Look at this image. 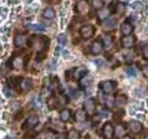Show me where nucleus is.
<instances>
[{
	"label": "nucleus",
	"instance_id": "nucleus-1",
	"mask_svg": "<svg viewBox=\"0 0 148 139\" xmlns=\"http://www.w3.org/2000/svg\"><path fill=\"white\" fill-rule=\"evenodd\" d=\"M27 45H29L30 48L37 49L38 52H46V50H47V47H48V45H49V40H48L46 36L32 35V36L29 39Z\"/></svg>",
	"mask_w": 148,
	"mask_h": 139
},
{
	"label": "nucleus",
	"instance_id": "nucleus-2",
	"mask_svg": "<svg viewBox=\"0 0 148 139\" xmlns=\"http://www.w3.org/2000/svg\"><path fill=\"white\" fill-rule=\"evenodd\" d=\"M67 103H69L67 97L64 95H59V96H55V97H51L48 99V107L50 109H56V108H59V107L66 105Z\"/></svg>",
	"mask_w": 148,
	"mask_h": 139
},
{
	"label": "nucleus",
	"instance_id": "nucleus-3",
	"mask_svg": "<svg viewBox=\"0 0 148 139\" xmlns=\"http://www.w3.org/2000/svg\"><path fill=\"white\" fill-rule=\"evenodd\" d=\"M117 86V83L115 81L107 80V81H101L99 83V89L103 91V94L105 95H111L112 92L115 90V88Z\"/></svg>",
	"mask_w": 148,
	"mask_h": 139
},
{
	"label": "nucleus",
	"instance_id": "nucleus-4",
	"mask_svg": "<svg viewBox=\"0 0 148 139\" xmlns=\"http://www.w3.org/2000/svg\"><path fill=\"white\" fill-rule=\"evenodd\" d=\"M80 34L83 39H90L95 34V28L92 25H83L80 29Z\"/></svg>",
	"mask_w": 148,
	"mask_h": 139
},
{
	"label": "nucleus",
	"instance_id": "nucleus-5",
	"mask_svg": "<svg viewBox=\"0 0 148 139\" xmlns=\"http://www.w3.org/2000/svg\"><path fill=\"white\" fill-rule=\"evenodd\" d=\"M39 123V118L37 115H31L30 118H27V120L25 121V123L22 125L23 130H29V129H33L36 125H38Z\"/></svg>",
	"mask_w": 148,
	"mask_h": 139
},
{
	"label": "nucleus",
	"instance_id": "nucleus-6",
	"mask_svg": "<svg viewBox=\"0 0 148 139\" xmlns=\"http://www.w3.org/2000/svg\"><path fill=\"white\" fill-rule=\"evenodd\" d=\"M75 10L79 14H86L89 12V3L87 0H77L75 5Z\"/></svg>",
	"mask_w": 148,
	"mask_h": 139
},
{
	"label": "nucleus",
	"instance_id": "nucleus-7",
	"mask_svg": "<svg viewBox=\"0 0 148 139\" xmlns=\"http://www.w3.org/2000/svg\"><path fill=\"white\" fill-rule=\"evenodd\" d=\"M83 109L84 112L88 114V115H92L93 113L96 112V103L93 99H87L84 103H83Z\"/></svg>",
	"mask_w": 148,
	"mask_h": 139
},
{
	"label": "nucleus",
	"instance_id": "nucleus-8",
	"mask_svg": "<svg viewBox=\"0 0 148 139\" xmlns=\"http://www.w3.org/2000/svg\"><path fill=\"white\" fill-rule=\"evenodd\" d=\"M143 129H144V127H143V124H141L139 121L132 120V121L129 122V130L132 132V133L138 135L139 132H141V131H143Z\"/></svg>",
	"mask_w": 148,
	"mask_h": 139
},
{
	"label": "nucleus",
	"instance_id": "nucleus-9",
	"mask_svg": "<svg viewBox=\"0 0 148 139\" xmlns=\"http://www.w3.org/2000/svg\"><path fill=\"white\" fill-rule=\"evenodd\" d=\"M136 41H137L136 36H133V35H125L124 38H122L121 45H122V47H124V48H131V47L134 46Z\"/></svg>",
	"mask_w": 148,
	"mask_h": 139
},
{
	"label": "nucleus",
	"instance_id": "nucleus-10",
	"mask_svg": "<svg viewBox=\"0 0 148 139\" xmlns=\"http://www.w3.org/2000/svg\"><path fill=\"white\" fill-rule=\"evenodd\" d=\"M103 48H104V45H103V41L101 40H95L90 47V52L92 55H99L100 52H103Z\"/></svg>",
	"mask_w": 148,
	"mask_h": 139
},
{
	"label": "nucleus",
	"instance_id": "nucleus-11",
	"mask_svg": "<svg viewBox=\"0 0 148 139\" xmlns=\"http://www.w3.org/2000/svg\"><path fill=\"white\" fill-rule=\"evenodd\" d=\"M88 74V70L84 66H79L73 71V79L74 80H81L83 76Z\"/></svg>",
	"mask_w": 148,
	"mask_h": 139
},
{
	"label": "nucleus",
	"instance_id": "nucleus-12",
	"mask_svg": "<svg viewBox=\"0 0 148 139\" xmlns=\"http://www.w3.org/2000/svg\"><path fill=\"white\" fill-rule=\"evenodd\" d=\"M103 135L106 139H112L113 136H114V128L112 125V123L107 122L104 124L103 127Z\"/></svg>",
	"mask_w": 148,
	"mask_h": 139
},
{
	"label": "nucleus",
	"instance_id": "nucleus-13",
	"mask_svg": "<svg viewBox=\"0 0 148 139\" xmlns=\"http://www.w3.org/2000/svg\"><path fill=\"white\" fill-rule=\"evenodd\" d=\"M132 32H133V25L130 23L129 21L122 23V25H121V33L122 34L125 36V35H130Z\"/></svg>",
	"mask_w": 148,
	"mask_h": 139
},
{
	"label": "nucleus",
	"instance_id": "nucleus-14",
	"mask_svg": "<svg viewBox=\"0 0 148 139\" xmlns=\"http://www.w3.org/2000/svg\"><path fill=\"white\" fill-rule=\"evenodd\" d=\"M127 102H128V97H127L124 94H120V95H117V96L115 97V99H114V104L116 105L117 107H122V106H124V105L127 104Z\"/></svg>",
	"mask_w": 148,
	"mask_h": 139
},
{
	"label": "nucleus",
	"instance_id": "nucleus-15",
	"mask_svg": "<svg viewBox=\"0 0 148 139\" xmlns=\"http://www.w3.org/2000/svg\"><path fill=\"white\" fill-rule=\"evenodd\" d=\"M71 116H72V112H71V109H69V108H64V109H62L60 113H59V119H60V121H63V122L70 121V120H71Z\"/></svg>",
	"mask_w": 148,
	"mask_h": 139
},
{
	"label": "nucleus",
	"instance_id": "nucleus-16",
	"mask_svg": "<svg viewBox=\"0 0 148 139\" xmlns=\"http://www.w3.org/2000/svg\"><path fill=\"white\" fill-rule=\"evenodd\" d=\"M12 66H13V69H15V70H22L23 66H24V61H23V58L19 57V56L14 57V58L12 59Z\"/></svg>",
	"mask_w": 148,
	"mask_h": 139
},
{
	"label": "nucleus",
	"instance_id": "nucleus-17",
	"mask_svg": "<svg viewBox=\"0 0 148 139\" xmlns=\"http://www.w3.org/2000/svg\"><path fill=\"white\" fill-rule=\"evenodd\" d=\"M33 87V81L31 80V79H29V78H26V79H23L22 80V82H21V88H22V90L23 91H30L31 89Z\"/></svg>",
	"mask_w": 148,
	"mask_h": 139
},
{
	"label": "nucleus",
	"instance_id": "nucleus-18",
	"mask_svg": "<svg viewBox=\"0 0 148 139\" xmlns=\"http://www.w3.org/2000/svg\"><path fill=\"white\" fill-rule=\"evenodd\" d=\"M117 24V19L115 17H107L104 22V26L107 30H113Z\"/></svg>",
	"mask_w": 148,
	"mask_h": 139
},
{
	"label": "nucleus",
	"instance_id": "nucleus-19",
	"mask_svg": "<svg viewBox=\"0 0 148 139\" xmlns=\"http://www.w3.org/2000/svg\"><path fill=\"white\" fill-rule=\"evenodd\" d=\"M125 125H123V124H117L116 125V128L114 129V136L115 137H117V138H120V137H122L124 133H125Z\"/></svg>",
	"mask_w": 148,
	"mask_h": 139
},
{
	"label": "nucleus",
	"instance_id": "nucleus-20",
	"mask_svg": "<svg viewBox=\"0 0 148 139\" xmlns=\"http://www.w3.org/2000/svg\"><path fill=\"white\" fill-rule=\"evenodd\" d=\"M42 16L46 19H54L56 17V13L53 8H46L42 13Z\"/></svg>",
	"mask_w": 148,
	"mask_h": 139
},
{
	"label": "nucleus",
	"instance_id": "nucleus-21",
	"mask_svg": "<svg viewBox=\"0 0 148 139\" xmlns=\"http://www.w3.org/2000/svg\"><path fill=\"white\" fill-rule=\"evenodd\" d=\"M25 42H26V38H25V35L17 34L15 38H14V45H15L16 47H22Z\"/></svg>",
	"mask_w": 148,
	"mask_h": 139
},
{
	"label": "nucleus",
	"instance_id": "nucleus-22",
	"mask_svg": "<svg viewBox=\"0 0 148 139\" xmlns=\"http://www.w3.org/2000/svg\"><path fill=\"white\" fill-rule=\"evenodd\" d=\"M86 119H87V113H86L84 111H82V109L76 111V113H75V121L84 122Z\"/></svg>",
	"mask_w": 148,
	"mask_h": 139
},
{
	"label": "nucleus",
	"instance_id": "nucleus-23",
	"mask_svg": "<svg viewBox=\"0 0 148 139\" xmlns=\"http://www.w3.org/2000/svg\"><path fill=\"white\" fill-rule=\"evenodd\" d=\"M103 45L106 49H111L113 47V38L111 35H105L103 39Z\"/></svg>",
	"mask_w": 148,
	"mask_h": 139
},
{
	"label": "nucleus",
	"instance_id": "nucleus-24",
	"mask_svg": "<svg viewBox=\"0 0 148 139\" xmlns=\"http://www.w3.org/2000/svg\"><path fill=\"white\" fill-rule=\"evenodd\" d=\"M110 9H107V8H101V9H99V12H98V18L99 19H106V18L110 16Z\"/></svg>",
	"mask_w": 148,
	"mask_h": 139
},
{
	"label": "nucleus",
	"instance_id": "nucleus-25",
	"mask_svg": "<svg viewBox=\"0 0 148 139\" xmlns=\"http://www.w3.org/2000/svg\"><path fill=\"white\" fill-rule=\"evenodd\" d=\"M67 139H80V132L77 131V130H70L69 131V133H67Z\"/></svg>",
	"mask_w": 148,
	"mask_h": 139
},
{
	"label": "nucleus",
	"instance_id": "nucleus-26",
	"mask_svg": "<svg viewBox=\"0 0 148 139\" xmlns=\"http://www.w3.org/2000/svg\"><path fill=\"white\" fill-rule=\"evenodd\" d=\"M115 12H117L119 14H123L125 12V5L123 2H121V1L116 2V5H115Z\"/></svg>",
	"mask_w": 148,
	"mask_h": 139
},
{
	"label": "nucleus",
	"instance_id": "nucleus-27",
	"mask_svg": "<svg viewBox=\"0 0 148 139\" xmlns=\"http://www.w3.org/2000/svg\"><path fill=\"white\" fill-rule=\"evenodd\" d=\"M124 114H125V112H124L123 109H119V111H116V112L114 113V120H115V121H120V120H122V118L124 116Z\"/></svg>",
	"mask_w": 148,
	"mask_h": 139
},
{
	"label": "nucleus",
	"instance_id": "nucleus-28",
	"mask_svg": "<svg viewBox=\"0 0 148 139\" xmlns=\"http://www.w3.org/2000/svg\"><path fill=\"white\" fill-rule=\"evenodd\" d=\"M57 41H58L59 45L65 46V45L67 43V38H66V35L64 34V33H62V34H59L57 36Z\"/></svg>",
	"mask_w": 148,
	"mask_h": 139
},
{
	"label": "nucleus",
	"instance_id": "nucleus-29",
	"mask_svg": "<svg viewBox=\"0 0 148 139\" xmlns=\"http://www.w3.org/2000/svg\"><path fill=\"white\" fill-rule=\"evenodd\" d=\"M127 73L129 76H137L138 75V70L136 69L134 66H130L127 69Z\"/></svg>",
	"mask_w": 148,
	"mask_h": 139
},
{
	"label": "nucleus",
	"instance_id": "nucleus-30",
	"mask_svg": "<svg viewBox=\"0 0 148 139\" xmlns=\"http://www.w3.org/2000/svg\"><path fill=\"white\" fill-rule=\"evenodd\" d=\"M103 6H104L103 0H92V7L95 9H101Z\"/></svg>",
	"mask_w": 148,
	"mask_h": 139
},
{
	"label": "nucleus",
	"instance_id": "nucleus-31",
	"mask_svg": "<svg viewBox=\"0 0 148 139\" xmlns=\"http://www.w3.org/2000/svg\"><path fill=\"white\" fill-rule=\"evenodd\" d=\"M29 29L34 30V31H45L46 30L42 25H39V24H31V25H29Z\"/></svg>",
	"mask_w": 148,
	"mask_h": 139
},
{
	"label": "nucleus",
	"instance_id": "nucleus-32",
	"mask_svg": "<svg viewBox=\"0 0 148 139\" xmlns=\"http://www.w3.org/2000/svg\"><path fill=\"white\" fill-rule=\"evenodd\" d=\"M81 80H82V86H83V87L89 86V85H90V82H91V78H90V76H88V75L83 76Z\"/></svg>",
	"mask_w": 148,
	"mask_h": 139
},
{
	"label": "nucleus",
	"instance_id": "nucleus-33",
	"mask_svg": "<svg viewBox=\"0 0 148 139\" xmlns=\"http://www.w3.org/2000/svg\"><path fill=\"white\" fill-rule=\"evenodd\" d=\"M131 7L134 9V10H141L143 9V3L140 2V1H136V2H133L132 5H131Z\"/></svg>",
	"mask_w": 148,
	"mask_h": 139
},
{
	"label": "nucleus",
	"instance_id": "nucleus-34",
	"mask_svg": "<svg viewBox=\"0 0 148 139\" xmlns=\"http://www.w3.org/2000/svg\"><path fill=\"white\" fill-rule=\"evenodd\" d=\"M99 98H100V99H103L101 97H99ZM113 100H114L113 98H111V97H107V98H104V99H103V103H105L107 106H110V107H111L112 105L114 104V103H113Z\"/></svg>",
	"mask_w": 148,
	"mask_h": 139
},
{
	"label": "nucleus",
	"instance_id": "nucleus-35",
	"mask_svg": "<svg viewBox=\"0 0 148 139\" xmlns=\"http://www.w3.org/2000/svg\"><path fill=\"white\" fill-rule=\"evenodd\" d=\"M143 57H144V59H148V45L144 46V48H143Z\"/></svg>",
	"mask_w": 148,
	"mask_h": 139
},
{
	"label": "nucleus",
	"instance_id": "nucleus-36",
	"mask_svg": "<svg viewBox=\"0 0 148 139\" xmlns=\"http://www.w3.org/2000/svg\"><path fill=\"white\" fill-rule=\"evenodd\" d=\"M132 59H133V57L131 56V54H125V55H124V61H125L127 63H130Z\"/></svg>",
	"mask_w": 148,
	"mask_h": 139
},
{
	"label": "nucleus",
	"instance_id": "nucleus-37",
	"mask_svg": "<svg viewBox=\"0 0 148 139\" xmlns=\"http://www.w3.org/2000/svg\"><path fill=\"white\" fill-rule=\"evenodd\" d=\"M143 74H144L146 78H148V64L143 67Z\"/></svg>",
	"mask_w": 148,
	"mask_h": 139
},
{
	"label": "nucleus",
	"instance_id": "nucleus-38",
	"mask_svg": "<svg viewBox=\"0 0 148 139\" xmlns=\"http://www.w3.org/2000/svg\"><path fill=\"white\" fill-rule=\"evenodd\" d=\"M63 57H64L65 59H67V58L70 57V52H66V50H63Z\"/></svg>",
	"mask_w": 148,
	"mask_h": 139
},
{
	"label": "nucleus",
	"instance_id": "nucleus-39",
	"mask_svg": "<svg viewBox=\"0 0 148 139\" xmlns=\"http://www.w3.org/2000/svg\"><path fill=\"white\" fill-rule=\"evenodd\" d=\"M46 2H49V3H58L59 0H45Z\"/></svg>",
	"mask_w": 148,
	"mask_h": 139
},
{
	"label": "nucleus",
	"instance_id": "nucleus-40",
	"mask_svg": "<svg viewBox=\"0 0 148 139\" xmlns=\"http://www.w3.org/2000/svg\"><path fill=\"white\" fill-rule=\"evenodd\" d=\"M9 3H12V5L14 3L15 5V3H18V1L17 0H9Z\"/></svg>",
	"mask_w": 148,
	"mask_h": 139
},
{
	"label": "nucleus",
	"instance_id": "nucleus-41",
	"mask_svg": "<svg viewBox=\"0 0 148 139\" xmlns=\"http://www.w3.org/2000/svg\"><path fill=\"white\" fill-rule=\"evenodd\" d=\"M56 139H67V137H66V136H63V135H62V136H59V137H57V138Z\"/></svg>",
	"mask_w": 148,
	"mask_h": 139
},
{
	"label": "nucleus",
	"instance_id": "nucleus-42",
	"mask_svg": "<svg viewBox=\"0 0 148 139\" xmlns=\"http://www.w3.org/2000/svg\"><path fill=\"white\" fill-rule=\"evenodd\" d=\"M122 139H132V138H131L130 136H124V137H123Z\"/></svg>",
	"mask_w": 148,
	"mask_h": 139
},
{
	"label": "nucleus",
	"instance_id": "nucleus-43",
	"mask_svg": "<svg viewBox=\"0 0 148 139\" xmlns=\"http://www.w3.org/2000/svg\"><path fill=\"white\" fill-rule=\"evenodd\" d=\"M103 1H104V2H107V3H110L112 0H103Z\"/></svg>",
	"mask_w": 148,
	"mask_h": 139
},
{
	"label": "nucleus",
	"instance_id": "nucleus-44",
	"mask_svg": "<svg viewBox=\"0 0 148 139\" xmlns=\"http://www.w3.org/2000/svg\"><path fill=\"white\" fill-rule=\"evenodd\" d=\"M145 139H148V132H147V135H146V137H145Z\"/></svg>",
	"mask_w": 148,
	"mask_h": 139
},
{
	"label": "nucleus",
	"instance_id": "nucleus-45",
	"mask_svg": "<svg viewBox=\"0 0 148 139\" xmlns=\"http://www.w3.org/2000/svg\"><path fill=\"white\" fill-rule=\"evenodd\" d=\"M3 139H9V137H5Z\"/></svg>",
	"mask_w": 148,
	"mask_h": 139
}]
</instances>
